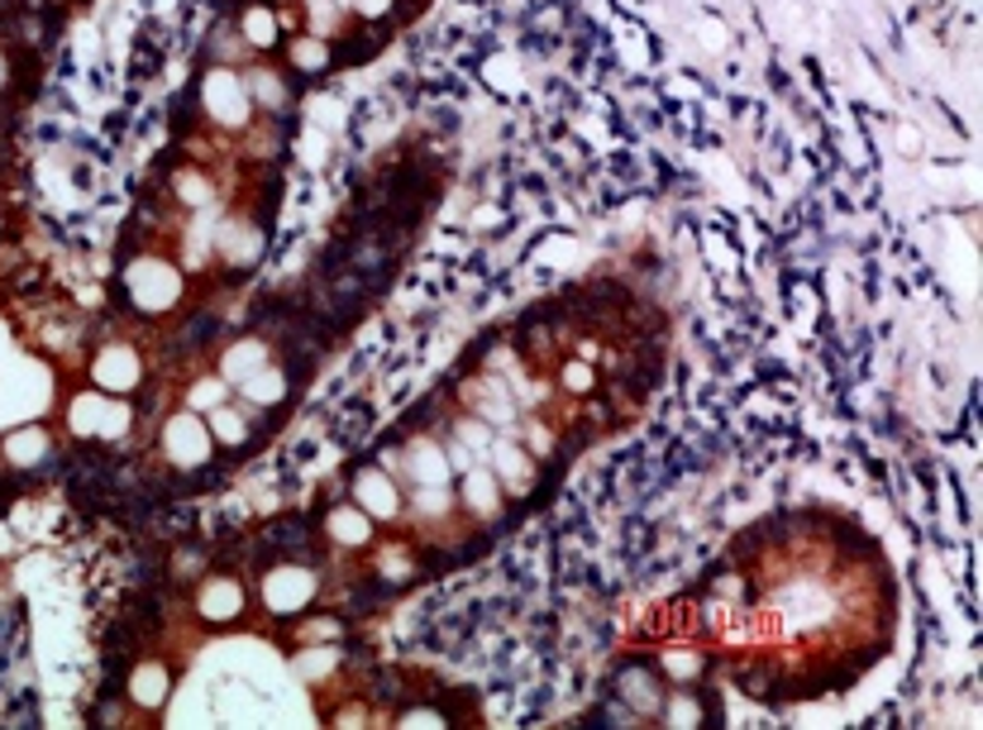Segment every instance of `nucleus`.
<instances>
[{
    "instance_id": "f257e3e1",
    "label": "nucleus",
    "mask_w": 983,
    "mask_h": 730,
    "mask_svg": "<svg viewBox=\"0 0 983 730\" xmlns=\"http://www.w3.org/2000/svg\"><path fill=\"white\" fill-rule=\"evenodd\" d=\"M611 693L621 697L625 707H635L640 716H654V711H659V702H664V693H668V678H664L659 663L635 659V663H621Z\"/></svg>"
},
{
    "instance_id": "f03ea898",
    "label": "nucleus",
    "mask_w": 983,
    "mask_h": 730,
    "mask_svg": "<svg viewBox=\"0 0 983 730\" xmlns=\"http://www.w3.org/2000/svg\"><path fill=\"white\" fill-rule=\"evenodd\" d=\"M211 445H215L211 429L201 421H191V415H177V421H167V429H163V449L177 468H206L211 463Z\"/></svg>"
},
{
    "instance_id": "7ed1b4c3",
    "label": "nucleus",
    "mask_w": 983,
    "mask_h": 730,
    "mask_svg": "<svg viewBox=\"0 0 983 730\" xmlns=\"http://www.w3.org/2000/svg\"><path fill=\"white\" fill-rule=\"evenodd\" d=\"M311 592H316V578H311L306 568H296V564L272 568L264 578V602H268V611H278V616H296V611H306Z\"/></svg>"
},
{
    "instance_id": "20e7f679",
    "label": "nucleus",
    "mask_w": 983,
    "mask_h": 730,
    "mask_svg": "<svg viewBox=\"0 0 983 730\" xmlns=\"http://www.w3.org/2000/svg\"><path fill=\"white\" fill-rule=\"evenodd\" d=\"M488 468L496 473V482H502V492H526L535 487V459L530 449H520L516 439H492L488 445Z\"/></svg>"
},
{
    "instance_id": "39448f33",
    "label": "nucleus",
    "mask_w": 983,
    "mask_h": 730,
    "mask_svg": "<svg viewBox=\"0 0 983 730\" xmlns=\"http://www.w3.org/2000/svg\"><path fill=\"white\" fill-rule=\"evenodd\" d=\"M353 506H363L368 516H383V520H391L401 511V492H397V482H391L383 468H359L353 473Z\"/></svg>"
},
{
    "instance_id": "423d86ee",
    "label": "nucleus",
    "mask_w": 983,
    "mask_h": 730,
    "mask_svg": "<svg viewBox=\"0 0 983 730\" xmlns=\"http://www.w3.org/2000/svg\"><path fill=\"white\" fill-rule=\"evenodd\" d=\"M196 611H201V621H211V625L239 621V611H244V582L230 578V573H215V578L201 588V597H196Z\"/></svg>"
},
{
    "instance_id": "0eeeda50",
    "label": "nucleus",
    "mask_w": 983,
    "mask_h": 730,
    "mask_svg": "<svg viewBox=\"0 0 983 730\" xmlns=\"http://www.w3.org/2000/svg\"><path fill=\"white\" fill-rule=\"evenodd\" d=\"M659 716L664 726H706L712 721V702H706V693L702 687H692V683H678V687H668L664 693V702H659Z\"/></svg>"
},
{
    "instance_id": "6e6552de",
    "label": "nucleus",
    "mask_w": 983,
    "mask_h": 730,
    "mask_svg": "<svg viewBox=\"0 0 983 730\" xmlns=\"http://www.w3.org/2000/svg\"><path fill=\"white\" fill-rule=\"evenodd\" d=\"M464 506L473 516H496L502 511V482L488 463H468L464 468Z\"/></svg>"
},
{
    "instance_id": "1a4fd4ad",
    "label": "nucleus",
    "mask_w": 983,
    "mask_h": 730,
    "mask_svg": "<svg viewBox=\"0 0 983 730\" xmlns=\"http://www.w3.org/2000/svg\"><path fill=\"white\" fill-rule=\"evenodd\" d=\"M286 392H292V373L286 368H258L254 377L239 382V397L248 401V407H278Z\"/></svg>"
},
{
    "instance_id": "9d476101",
    "label": "nucleus",
    "mask_w": 983,
    "mask_h": 730,
    "mask_svg": "<svg viewBox=\"0 0 983 730\" xmlns=\"http://www.w3.org/2000/svg\"><path fill=\"white\" fill-rule=\"evenodd\" d=\"M325 534H330L335 544H368L373 534V516L363 511V506H335L330 516H325Z\"/></svg>"
},
{
    "instance_id": "9b49d317",
    "label": "nucleus",
    "mask_w": 983,
    "mask_h": 730,
    "mask_svg": "<svg viewBox=\"0 0 983 730\" xmlns=\"http://www.w3.org/2000/svg\"><path fill=\"white\" fill-rule=\"evenodd\" d=\"M129 697H134L139 707H163L167 702V669L163 663H143V669H134V678H129Z\"/></svg>"
},
{
    "instance_id": "f8f14e48",
    "label": "nucleus",
    "mask_w": 983,
    "mask_h": 730,
    "mask_svg": "<svg viewBox=\"0 0 983 730\" xmlns=\"http://www.w3.org/2000/svg\"><path fill=\"white\" fill-rule=\"evenodd\" d=\"M258 368H268V344H258V339H244V344H234L225 354V377L234 387H239L244 377H254Z\"/></svg>"
},
{
    "instance_id": "ddd939ff",
    "label": "nucleus",
    "mask_w": 983,
    "mask_h": 730,
    "mask_svg": "<svg viewBox=\"0 0 983 730\" xmlns=\"http://www.w3.org/2000/svg\"><path fill=\"white\" fill-rule=\"evenodd\" d=\"M206 429H211V439H215V445H230V449L248 445V435H254L248 415H244V411H225V407H215V411H211V421H206Z\"/></svg>"
},
{
    "instance_id": "4468645a",
    "label": "nucleus",
    "mask_w": 983,
    "mask_h": 730,
    "mask_svg": "<svg viewBox=\"0 0 983 730\" xmlns=\"http://www.w3.org/2000/svg\"><path fill=\"white\" fill-rule=\"evenodd\" d=\"M96 382L106 387V392H115V387H120V392H129V387L139 382V363H134V354H106L101 358V368H96Z\"/></svg>"
},
{
    "instance_id": "2eb2a0df",
    "label": "nucleus",
    "mask_w": 983,
    "mask_h": 730,
    "mask_svg": "<svg viewBox=\"0 0 983 730\" xmlns=\"http://www.w3.org/2000/svg\"><path fill=\"white\" fill-rule=\"evenodd\" d=\"M659 669H668V673L678 678V683H688V678H698V673L706 669V659L698 655V649H688V655H683V649H664Z\"/></svg>"
},
{
    "instance_id": "dca6fc26",
    "label": "nucleus",
    "mask_w": 983,
    "mask_h": 730,
    "mask_svg": "<svg viewBox=\"0 0 983 730\" xmlns=\"http://www.w3.org/2000/svg\"><path fill=\"white\" fill-rule=\"evenodd\" d=\"M563 387H569L573 397H593V392H597V373H593V363H587V358L563 363Z\"/></svg>"
},
{
    "instance_id": "f3484780",
    "label": "nucleus",
    "mask_w": 983,
    "mask_h": 730,
    "mask_svg": "<svg viewBox=\"0 0 983 730\" xmlns=\"http://www.w3.org/2000/svg\"><path fill=\"white\" fill-rule=\"evenodd\" d=\"M526 449L535 459H549V454H554V429L545 421H526Z\"/></svg>"
},
{
    "instance_id": "a211bd4d",
    "label": "nucleus",
    "mask_w": 983,
    "mask_h": 730,
    "mask_svg": "<svg viewBox=\"0 0 983 730\" xmlns=\"http://www.w3.org/2000/svg\"><path fill=\"white\" fill-rule=\"evenodd\" d=\"M220 397H225V382H215V377H206L201 387L191 392V407L196 411H215L220 407Z\"/></svg>"
}]
</instances>
